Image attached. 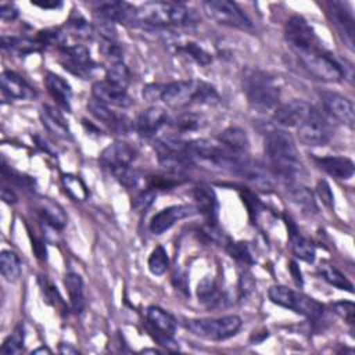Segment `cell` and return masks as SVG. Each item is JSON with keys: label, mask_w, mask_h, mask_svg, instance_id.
<instances>
[{"label": "cell", "mask_w": 355, "mask_h": 355, "mask_svg": "<svg viewBox=\"0 0 355 355\" xmlns=\"http://www.w3.org/2000/svg\"><path fill=\"white\" fill-rule=\"evenodd\" d=\"M263 148L275 173L287 183L297 182L305 173L300 162L297 146L290 133L280 129L270 130L265 136Z\"/></svg>", "instance_id": "6da1fadb"}, {"label": "cell", "mask_w": 355, "mask_h": 355, "mask_svg": "<svg viewBox=\"0 0 355 355\" xmlns=\"http://www.w3.org/2000/svg\"><path fill=\"white\" fill-rule=\"evenodd\" d=\"M159 98L172 108H184L191 104L215 105L220 100L212 85L194 79L164 85Z\"/></svg>", "instance_id": "7a4b0ae2"}, {"label": "cell", "mask_w": 355, "mask_h": 355, "mask_svg": "<svg viewBox=\"0 0 355 355\" xmlns=\"http://www.w3.org/2000/svg\"><path fill=\"white\" fill-rule=\"evenodd\" d=\"M196 21L194 11L180 3L150 1L137 8V25L155 28L189 26L196 24Z\"/></svg>", "instance_id": "3957f363"}, {"label": "cell", "mask_w": 355, "mask_h": 355, "mask_svg": "<svg viewBox=\"0 0 355 355\" xmlns=\"http://www.w3.org/2000/svg\"><path fill=\"white\" fill-rule=\"evenodd\" d=\"M244 93L250 105L259 112H266L275 108L280 97V89L276 79L259 69H252L245 75Z\"/></svg>", "instance_id": "277c9868"}, {"label": "cell", "mask_w": 355, "mask_h": 355, "mask_svg": "<svg viewBox=\"0 0 355 355\" xmlns=\"http://www.w3.org/2000/svg\"><path fill=\"white\" fill-rule=\"evenodd\" d=\"M268 297L273 304L290 309L298 315L306 316L312 320L320 319L324 312V308L320 302L304 293L295 291L286 286H272L268 291Z\"/></svg>", "instance_id": "5b68a950"}, {"label": "cell", "mask_w": 355, "mask_h": 355, "mask_svg": "<svg viewBox=\"0 0 355 355\" xmlns=\"http://www.w3.org/2000/svg\"><path fill=\"white\" fill-rule=\"evenodd\" d=\"M297 57L304 68L320 80L338 82L345 78L343 65L331 54L326 53L320 46L297 53Z\"/></svg>", "instance_id": "8992f818"}, {"label": "cell", "mask_w": 355, "mask_h": 355, "mask_svg": "<svg viewBox=\"0 0 355 355\" xmlns=\"http://www.w3.org/2000/svg\"><path fill=\"white\" fill-rule=\"evenodd\" d=\"M184 326L197 337L222 341L240 330L241 319L237 315H226L216 319H190L186 320Z\"/></svg>", "instance_id": "52a82bcc"}, {"label": "cell", "mask_w": 355, "mask_h": 355, "mask_svg": "<svg viewBox=\"0 0 355 355\" xmlns=\"http://www.w3.org/2000/svg\"><path fill=\"white\" fill-rule=\"evenodd\" d=\"M202 10L205 15L215 21L216 24L226 25L237 29H251V19L241 11V8L229 0H208L202 3Z\"/></svg>", "instance_id": "ba28073f"}, {"label": "cell", "mask_w": 355, "mask_h": 355, "mask_svg": "<svg viewBox=\"0 0 355 355\" xmlns=\"http://www.w3.org/2000/svg\"><path fill=\"white\" fill-rule=\"evenodd\" d=\"M284 39L295 54L320 46V42L313 28L308 24L305 18L300 15H293L286 22Z\"/></svg>", "instance_id": "9c48e42d"}, {"label": "cell", "mask_w": 355, "mask_h": 355, "mask_svg": "<svg viewBox=\"0 0 355 355\" xmlns=\"http://www.w3.org/2000/svg\"><path fill=\"white\" fill-rule=\"evenodd\" d=\"M333 135L331 126L324 115L312 107L306 119L297 128V136L306 146H324Z\"/></svg>", "instance_id": "30bf717a"}, {"label": "cell", "mask_w": 355, "mask_h": 355, "mask_svg": "<svg viewBox=\"0 0 355 355\" xmlns=\"http://www.w3.org/2000/svg\"><path fill=\"white\" fill-rule=\"evenodd\" d=\"M96 14L110 24H132L137 25V8L126 1L107 0L94 3Z\"/></svg>", "instance_id": "8fae6325"}, {"label": "cell", "mask_w": 355, "mask_h": 355, "mask_svg": "<svg viewBox=\"0 0 355 355\" xmlns=\"http://www.w3.org/2000/svg\"><path fill=\"white\" fill-rule=\"evenodd\" d=\"M87 110L90 111V114L100 122H103L104 125H107L110 129H112L114 132L126 135L132 128H135V125L132 123V121L119 112H115L110 108V105L98 101L97 98H90L87 101Z\"/></svg>", "instance_id": "7c38bea8"}, {"label": "cell", "mask_w": 355, "mask_h": 355, "mask_svg": "<svg viewBox=\"0 0 355 355\" xmlns=\"http://www.w3.org/2000/svg\"><path fill=\"white\" fill-rule=\"evenodd\" d=\"M320 98H322L323 108L330 116L336 118L337 121L343 122L349 128L354 126L355 114H354V104L351 100L334 92H322Z\"/></svg>", "instance_id": "4fadbf2b"}, {"label": "cell", "mask_w": 355, "mask_h": 355, "mask_svg": "<svg viewBox=\"0 0 355 355\" xmlns=\"http://www.w3.org/2000/svg\"><path fill=\"white\" fill-rule=\"evenodd\" d=\"M312 107L304 100H291L273 112V121L284 128H298L309 115Z\"/></svg>", "instance_id": "5bb4252c"}, {"label": "cell", "mask_w": 355, "mask_h": 355, "mask_svg": "<svg viewBox=\"0 0 355 355\" xmlns=\"http://www.w3.org/2000/svg\"><path fill=\"white\" fill-rule=\"evenodd\" d=\"M330 18L349 49H354V14L345 1H329Z\"/></svg>", "instance_id": "9a60e30c"}, {"label": "cell", "mask_w": 355, "mask_h": 355, "mask_svg": "<svg viewBox=\"0 0 355 355\" xmlns=\"http://www.w3.org/2000/svg\"><path fill=\"white\" fill-rule=\"evenodd\" d=\"M135 159V150L123 141H114L108 144L98 157L100 164L110 169L111 172H115L121 168L129 166L130 162Z\"/></svg>", "instance_id": "2e32d148"}, {"label": "cell", "mask_w": 355, "mask_h": 355, "mask_svg": "<svg viewBox=\"0 0 355 355\" xmlns=\"http://www.w3.org/2000/svg\"><path fill=\"white\" fill-rule=\"evenodd\" d=\"M62 50V54L65 57L64 67L73 75H78L83 79H87L92 73L93 61L90 58L89 50L82 46V44H73V46H67Z\"/></svg>", "instance_id": "e0dca14e"}, {"label": "cell", "mask_w": 355, "mask_h": 355, "mask_svg": "<svg viewBox=\"0 0 355 355\" xmlns=\"http://www.w3.org/2000/svg\"><path fill=\"white\" fill-rule=\"evenodd\" d=\"M197 212L193 205H172L168 207L158 214H155L150 222V230L154 234H162L168 229H171L176 222L191 216Z\"/></svg>", "instance_id": "ac0fdd59"}, {"label": "cell", "mask_w": 355, "mask_h": 355, "mask_svg": "<svg viewBox=\"0 0 355 355\" xmlns=\"http://www.w3.org/2000/svg\"><path fill=\"white\" fill-rule=\"evenodd\" d=\"M196 209L200 212L208 225H216L219 215V202L214 189L208 184H200L193 190Z\"/></svg>", "instance_id": "d6986e66"}, {"label": "cell", "mask_w": 355, "mask_h": 355, "mask_svg": "<svg viewBox=\"0 0 355 355\" xmlns=\"http://www.w3.org/2000/svg\"><path fill=\"white\" fill-rule=\"evenodd\" d=\"M168 121L166 111L158 105H153L137 116L135 129L141 137H153Z\"/></svg>", "instance_id": "ffe728a7"}, {"label": "cell", "mask_w": 355, "mask_h": 355, "mask_svg": "<svg viewBox=\"0 0 355 355\" xmlns=\"http://www.w3.org/2000/svg\"><path fill=\"white\" fill-rule=\"evenodd\" d=\"M93 97L97 98L98 101L107 104V105H114L119 108H128L132 105L133 100L132 97L126 93L125 89H121L118 86H114L108 83L107 80L96 82L93 85Z\"/></svg>", "instance_id": "44dd1931"}, {"label": "cell", "mask_w": 355, "mask_h": 355, "mask_svg": "<svg viewBox=\"0 0 355 355\" xmlns=\"http://www.w3.org/2000/svg\"><path fill=\"white\" fill-rule=\"evenodd\" d=\"M0 82H1L3 93L11 98L31 100L36 96V92L33 90V87L22 76H19L12 71H3Z\"/></svg>", "instance_id": "7402d4cb"}, {"label": "cell", "mask_w": 355, "mask_h": 355, "mask_svg": "<svg viewBox=\"0 0 355 355\" xmlns=\"http://www.w3.org/2000/svg\"><path fill=\"white\" fill-rule=\"evenodd\" d=\"M287 196L290 201L294 205H297L304 214L315 215L318 212V204H316L315 196L311 191V189H308L306 186L298 182L287 183Z\"/></svg>", "instance_id": "603a6c76"}, {"label": "cell", "mask_w": 355, "mask_h": 355, "mask_svg": "<svg viewBox=\"0 0 355 355\" xmlns=\"http://www.w3.org/2000/svg\"><path fill=\"white\" fill-rule=\"evenodd\" d=\"M318 166L336 179H349L354 175V162L347 157H320L315 159Z\"/></svg>", "instance_id": "cb8c5ba5"}, {"label": "cell", "mask_w": 355, "mask_h": 355, "mask_svg": "<svg viewBox=\"0 0 355 355\" xmlns=\"http://www.w3.org/2000/svg\"><path fill=\"white\" fill-rule=\"evenodd\" d=\"M147 322L153 326V329L162 336L164 338H172L176 331V322L175 318L164 311L159 306H148L146 311Z\"/></svg>", "instance_id": "d4e9b609"}, {"label": "cell", "mask_w": 355, "mask_h": 355, "mask_svg": "<svg viewBox=\"0 0 355 355\" xmlns=\"http://www.w3.org/2000/svg\"><path fill=\"white\" fill-rule=\"evenodd\" d=\"M44 83H46V87H47V92L50 93V96L55 100V103L67 110V111H71V100H72V89L69 86V83L62 79L61 76L53 73V72H49L46 75V79H44Z\"/></svg>", "instance_id": "484cf974"}, {"label": "cell", "mask_w": 355, "mask_h": 355, "mask_svg": "<svg viewBox=\"0 0 355 355\" xmlns=\"http://www.w3.org/2000/svg\"><path fill=\"white\" fill-rule=\"evenodd\" d=\"M287 227H288V237H290V244H291V251L293 254L300 258L301 261L305 262H313L315 261V255H316V250L315 245L305 239L304 236L300 234L297 226L293 223L291 219H287Z\"/></svg>", "instance_id": "4316f807"}, {"label": "cell", "mask_w": 355, "mask_h": 355, "mask_svg": "<svg viewBox=\"0 0 355 355\" xmlns=\"http://www.w3.org/2000/svg\"><path fill=\"white\" fill-rule=\"evenodd\" d=\"M35 208L37 214L42 216L46 223L53 226L54 229H62L67 225V215L61 205L51 201L50 198H37L35 202Z\"/></svg>", "instance_id": "83f0119b"}, {"label": "cell", "mask_w": 355, "mask_h": 355, "mask_svg": "<svg viewBox=\"0 0 355 355\" xmlns=\"http://www.w3.org/2000/svg\"><path fill=\"white\" fill-rule=\"evenodd\" d=\"M40 118H42V122H43V126L50 132L53 133L54 136L62 139V140H71L72 139V133L65 122V119L62 118V115L54 110L53 107H49V105H44L43 110H42V114H40Z\"/></svg>", "instance_id": "f1b7e54d"}, {"label": "cell", "mask_w": 355, "mask_h": 355, "mask_svg": "<svg viewBox=\"0 0 355 355\" xmlns=\"http://www.w3.org/2000/svg\"><path fill=\"white\" fill-rule=\"evenodd\" d=\"M218 139L225 148L236 154H243L250 147V140L247 133L237 126L226 128L223 132H220Z\"/></svg>", "instance_id": "f546056e"}, {"label": "cell", "mask_w": 355, "mask_h": 355, "mask_svg": "<svg viewBox=\"0 0 355 355\" xmlns=\"http://www.w3.org/2000/svg\"><path fill=\"white\" fill-rule=\"evenodd\" d=\"M65 288L69 295V302L72 306V311L76 313H80L85 309V290H83V280L78 273H67L64 279Z\"/></svg>", "instance_id": "4dcf8cb0"}, {"label": "cell", "mask_w": 355, "mask_h": 355, "mask_svg": "<svg viewBox=\"0 0 355 355\" xmlns=\"http://www.w3.org/2000/svg\"><path fill=\"white\" fill-rule=\"evenodd\" d=\"M1 47L17 55H26L29 53L39 51L43 46L39 40H32L28 37L19 36H1Z\"/></svg>", "instance_id": "1f68e13d"}, {"label": "cell", "mask_w": 355, "mask_h": 355, "mask_svg": "<svg viewBox=\"0 0 355 355\" xmlns=\"http://www.w3.org/2000/svg\"><path fill=\"white\" fill-rule=\"evenodd\" d=\"M0 269L1 275L7 282H17L21 276L22 265L19 261V257L10 250L1 251L0 255Z\"/></svg>", "instance_id": "d6a6232c"}, {"label": "cell", "mask_w": 355, "mask_h": 355, "mask_svg": "<svg viewBox=\"0 0 355 355\" xmlns=\"http://www.w3.org/2000/svg\"><path fill=\"white\" fill-rule=\"evenodd\" d=\"M172 128L178 132L186 133V132H194L198 130L204 126V116L197 112L186 111L179 114L173 121H172Z\"/></svg>", "instance_id": "836d02e7"}, {"label": "cell", "mask_w": 355, "mask_h": 355, "mask_svg": "<svg viewBox=\"0 0 355 355\" xmlns=\"http://www.w3.org/2000/svg\"><path fill=\"white\" fill-rule=\"evenodd\" d=\"M319 272L322 275V277L333 287L338 288V290H345L348 293H352L354 290V286L352 283L333 265H329V263H323L319 266Z\"/></svg>", "instance_id": "e575fe53"}, {"label": "cell", "mask_w": 355, "mask_h": 355, "mask_svg": "<svg viewBox=\"0 0 355 355\" xmlns=\"http://www.w3.org/2000/svg\"><path fill=\"white\" fill-rule=\"evenodd\" d=\"M61 182L65 191L75 201H85L89 197V190L79 176H75L72 173H64L61 176Z\"/></svg>", "instance_id": "d590c367"}, {"label": "cell", "mask_w": 355, "mask_h": 355, "mask_svg": "<svg viewBox=\"0 0 355 355\" xmlns=\"http://www.w3.org/2000/svg\"><path fill=\"white\" fill-rule=\"evenodd\" d=\"M24 341H25V329L22 324H17L11 331V334H8L7 338L3 341L0 354L12 355V354L21 352L24 348Z\"/></svg>", "instance_id": "8d00e7d4"}, {"label": "cell", "mask_w": 355, "mask_h": 355, "mask_svg": "<svg viewBox=\"0 0 355 355\" xmlns=\"http://www.w3.org/2000/svg\"><path fill=\"white\" fill-rule=\"evenodd\" d=\"M105 80L114 86H118L121 89H126L130 83V72L129 68L122 62H114L105 73Z\"/></svg>", "instance_id": "74e56055"}, {"label": "cell", "mask_w": 355, "mask_h": 355, "mask_svg": "<svg viewBox=\"0 0 355 355\" xmlns=\"http://www.w3.org/2000/svg\"><path fill=\"white\" fill-rule=\"evenodd\" d=\"M169 268V257L162 245L155 247L148 257V269L153 275L161 276Z\"/></svg>", "instance_id": "f35d334b"}, {"label": "cell", "mask_w": 355, "mask_h": 355, "mask_svg": "<svg viewBox=\"0 0 355 355\" xmlns=\"http://www.w3.org/2000/svg\"><path fill=\"white\" fill-rule=\"evenodd\" d=\"M112 173L119 180V183L128 189H137V187H140V184L143 182V176L140 175V172L133 169L130 165L121 168Z\"/></svg>", "instance_id": "ab89813d"}, {"label": "cell", "mask_w": 355, "mask_h": 355, "mask_svg": "<svg viewBox=\"0 0 355 355\" xmlns=\"http://www.w3.org/2000/svg\"><path fill=\"white\" fill-rule=\"evenodd\" d=\"M197 295L201 302L211 304V302H218V291L215 282L211 277H204L198 286H197Z\"/></svg>", "instance_id": "60d3db41"}, {"label": "cell", "mask_w": 355, "mask_h": 355, "mask_svg": "<svg viewBox=\"0 0 355 355\" xmlns=\"http://www.w3.org/2000/svg\"><path fill=\"white\" fill-rule=\"evenodd\" d=\"M100 51L103 53V55L112 60L114 62H119L122 58V50L119 44L115 42V37H103Z\"/></svg>", "instance_id": "b9f144b4"}, {"label": "cell", "mask_w": 355, "mask_h": 355, "mask_svg": "<svg viewBox=\"0 0 355 355\" xmlns=\"http://www.w3.org/2000/svg\"><path fill=\"white\" fill-rule=\"evenodd\" d=\"M226 248L232 258L244 263H252V258L245 243H227Z\"/></svg>", "instance_id": "7bdbcfd3"}, {"label": "cell", "mask_w": 355, "mask_h": 355, "mask_svg": "<svg viewBox=\"0 0 355 355\" xmlns=\"http://www.w3.org/2000/svg\"><path fill=\"white\" fill-rule=\"evenodd\" d=\"M241 198H243V202L244 205L247 207V211H248V215H250V219L251 220H255L258 214L262 211V204L261 201L257 198V196L250 191V190H244V193H241Z\"/></svg>", "instance_id": "ee69618b"}, {"label": "cell", "mask_w": 355, "mask_h": 355, "mask_svg": "<svg viewBox=\"0 0 355 355\" xmlns=\"http://www.w3.org/2000/svg\"><path fill=\"white\" fill-rule=\"evenodd\" d=\"M183 50L186 51V54H189L200 65H207V64L211 62V55L202 47H200L196 43H191V42L186 43Z\"/></svg>", "instance_id": "f6af8a7d"}, {"label": "cell", "mask_w": 355, "mask_h": 355, "mask_svg": "<svg viewBox=\"0 0 355 355\" xmlns=\"http://www.w3.org/2000/svg\"><path fill=\"white\" fill-rule=\"evenodd\" d=\"M3 176L8 180H11L12 183L18 184V186H22V187H32V183L33 180L29 178V176H25L17 171H14L11 166H7L4 162H3Z\"/></svg>", "instance_id": "bcb514c9"}, {"label": "cell", "mask_w": 355, "mask_h": 355, "mask_svg": "<svg viewBox=\"0 0 355 355\" xmlns=\"http://www.w3.org/2000/svg\"><path fill=\"white\" fill-rule=\"evenodd\" d=\"M155 198V191L151 190V189H147V190H143L140 191L135 198H133V208L137 211V212H143L146 211L154 201Z\"/></svg>", "instance_id": "7dc6e473"}, {"label": "cell", "mask_w": 355, "mask_h": 355, "mask_svg": "<svg viewBox=\"0 0 355 355\" xmlns=\"http://www.w3.org/2000/svg\"><path fill=\"white\" fill-rule=\"evenodd\" d=\"M333 311L340 318H343L348 324H354V313L355 308L351 301H338L333 304Z\"/></svg>", "instance_id": "c3c4849f"}, {"label": "cell", "mask_w": 355, "mask_h": 355, "mask_svg": "<svg viewBox=\"0 0 355 355\" xmlns=\"http://www.w3.org/2000/svg\"><path fill=\"white\" fill-rule=\"evenodd\" d=\"M69 26H71L72 32H73L76 36H79V37L87 39V37H90L92 33H93L92 26H90L89 22L85 21L82 17H79V18H76V19H71V21H69Z\"/></svg>", "instance_id": "681fc988"}, {"label": "cell", "mask_w": 355, "mask_h": 355, "mask_svg": "<svg viewBox=\"0 0 355 355\" xmlns=\"http://www.w3.org/2000/svg\"><path fill=\"white\" fill-rule=\"evenodd\" d=\"M316 190H318V194H319L322 202H323L326 207L331 208V207H333V200H334V197H333V193H331V189H330L329 183H327L326 180L318 182Z\"/></svg>", "instance_id": "f907efd6"}, {"label": "cell", "mask_w": 355, "mask_h": 355, "mask_svg": "<svg viewBox=\"0 0 355 355\" xmlns=\"http://www.w3.org/2000/svg\"><path fill=\"white\" fill-rule=\"evenodd\" d=\"M239 287H240L241 295H248V294H251L254 291L255 280H254V277H252V275L250 272L241 273L240 280H239Z\"/></svg>", "instance_id": "816d5d0a"}, {"label": "cell", "mask_w": 355, "mask_h": 355, "mask_svg": "<svg viewBox=\"0 0 355 355\" xmlns=\"http://www.w3.org/2000/svg\"><path fill=\"white\" fill-rule=\"evenodd\" d=\"M18 8L12 3H3L0 6V17L3 21H14L18 17Z\"/></svg>", "instance_id": "f5cc1de1"}, {"label": "cell", "mask_w": 355, "mask_h": 355, "mask_svg": "<svg viewBox=\"0 0 355 355\" xmlns=\"http://www.w3.org/2000/svg\"><path fill=\"white\" fill-rule=\"evenodd\" d=\"M161 90H162V86H158V85H150L147 86L144 90H143V96L148 100H155L157 97H161Z\"/></svg>", "instance_id": "db71d44e"}, {"label": "cell", "mask_w": 355, "mask_h": 355, "mask_svg": "<svg viewBox=\"0 0 355 355\" xmlns=\"http://www.w3.org/2000/svg\"><path fill=\"white\" fill-rule=\"evenodd\" d=\"M288 269H290V273H291L293 280L295 282V284H297V286H302L304 280H302V273H301V270H300L298 265H297L294 261H291V262H290Z\"/></svg>", "instance_id": "11a10c76"}, {"label": "cell", "mask_w": 355, "mask_h": 355, "mask_svg": "<svg viewBox=\"0 0 355 355\" xmlns=\"http://www.w3.org/2000/svg\"><path fill=\"white\" fill-rule=\"evenodd\" d=\"M32 250L35 251V254H36V257H37L39 259H46L47 251H46V247H44V244H43V241H40V240H37V239H33Z\"/></svg>", "instance_id": "9f6ffc18"}, {"label": "cell", "mask_w": 355, "mask_h": 355, "mask_svg": "<svg viewBox=\"0 0 355 355\" xmlns=\"http://www.w3.org/2000/svg\"><path fill=\"white\" fill-rule=\"evenodd\" d=\"M173 284L176 288L187 293V277L184 273H178V275H173Z\"/></svg>", "instance_id": "6f0895ef"}, {"label": "cell", "mask_w": 355, "mask_h": 355, "mask_svg": "<svg viewBox=\"0 0 355 355\" xmlns=\"http://www.w3.org/2000/svg\"><path fill=\"white\" fill-rule=\"evenodd\" d=\"M1 200L4 202H7V204H15L17 202V196H15V193L11 189H8L7 186H3V189H1Z\"/></svg>", "instance_id": "680465c9"}, {"label": "cell", "mask_w": 355, "mask_h": 355, "mask_svg": "<svg viewBox=\"0 0 355 355\" xmlns=\"http://www.w3.org/2000/svg\"><path fill=\"white\" fill-rule=\"evenodd\" d=\"M33 6L40 7V8H58L62 6L61 1H32Z\"/></svg>", "instance_id": "91938a15"}, {"label": "cell", "mask_w": 355, "mask_h": 355, "mask_svg": "<svg viewBox=\"0 0 355 355\" xmlns=\"http://www.w3.org/2000/svg\"><path fill=\"white\" fill-rule=\"evenodd\" d=\"M58 351H60L61 354H79V351H78L76 348H73L71 344H68V343L60 344Z\"/></svg>", "instance_id": "94428289"}, {"label": "cell", "mask_w": 355, "mask_h": 355, "mask_svg": "<svg viewBox=\"0 0 355 355\" xmlns=\"http://www.w3.org/2000/svg\"><path fill=\"white\" fill-rule=\"evenodd\" d=\"M50 352H51L50 348H47V347H40V348L33 349V351H32V355H33V354H50Z\"/></svg>", "instance_id": "6125c7cd"}, {"label": "cell", "mask_w": 355, "mask_h": 355, "mask_svg": "<svg viewBox=\"0 0 355 355\" xmlns=\"http://www.w3.org/2000/svg\"><path fill=\"white\" fill-rule=\"evenodd\" d=\"M143 352H144V354H147V352H153V354H158V351H157V349H143Z\"/></svg>", "instance_id": "be15d7a7"}]
</instances>
